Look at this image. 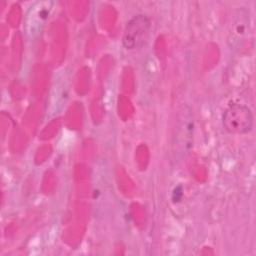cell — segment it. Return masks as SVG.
Returning a JSON list of instances; mask_svg holds the SVG:
<instances>
[{
    "mask_svg": "<svg viewBox=\"0 0 256 256\" xmlns=\"http://www.w3.org/2000/svg\"><path fill=\"white\" fill-rule=\"evenodd\" d=\"M250 31V18L248 12L240 9L234 13L228 31V42L231 48L236 49L248 38Z\"/></svg>",
    "mask_w": 256,
    "mask_h": 256,
    "instance_id": "5b68a950",
    "label": "cell"
},
{
    "mask_svg": "<svg viewBox=\"0 0 256 256\" xmlns=\"http://www.w3.org/2000/svg\"><path fill=\"white\" fill-rule=\"evenodd\" d=\"M222 122L227 132L236 135H244L252 130L254 117L248 106L234 104L224 112Z\"/></svg>",
    "mask_w": 256,
    "mask_h": 256,
    "instance_id": "7a4b0ae2",
    "label": "cell"
},
{
    "mask_svg": "<svg viewBox=\"0 0 256 256\" xmlns=\"http://www.w3.org/2000/svg\"><path fill=\"white\" fill-rule=\"evenodd\" d=\"M54 2L50 0L38 1L28 10L25 17V31L29 38L38 37L49 20Z\"/></svg>",
    "mask_w": 256,
    "mask_h": 256,
    "instance_id": "277c9868",
    "label": "cell"
},
{
    "mask_svg": "<svg viewBox=\"0 0 256 256\" xmlns=\"http://www.w3.org/2000/svg\"><path fill=\"white\" fill-rule=\"evenodd\" d=\"M194 135V116L188 106L182 107L177 115L175 126L174 142L175 153L179 156H185L192 147Z\"/></svg>",
    "mask_w": 256,
    "mask_h": 256,
    "instance_id": "6da1fadb",
    "label": "cell"
},
{
    "mask_svg": "<svg viewBox=\"0 0 256 256\" xmlns=\"http://www.w3.org/2000/svg\"><path fill=\"white\" fill-rule=\"evenodd\" d=\"M151 29L150 19L143 14L134 16L128 23L124 31L122 43L128 50L142 47L148 40Z\"/></svg>",
    "mask_w": 256,
    "mask_h": 256,
    "instance_id": "3957f363",
    "label": "cell"
}]
</instances>
